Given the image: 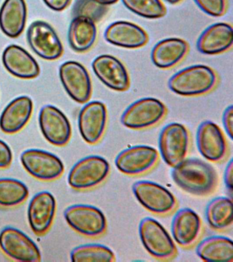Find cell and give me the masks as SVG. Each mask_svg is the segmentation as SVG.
I'll return each instance as SVG.
<instances>
[{
    "label": "cell",
    "instance_id": "obj_30",
    "mask_svg": "<svg viewBox=\"0 0 233 262\" xmlns=\"http://www.w3.org/2000/svg\"><path fill=\"white\" fill-rule=\"evenodd\" d=\"M74 262H110L116 260L113 251L101 244H87L75 247L71 253Z\"/></svg>",
    "mask_w": 233,
    "mask_h": 262
},
{
    "label": "cell",
    "instance_id": "obj_3",
    "mask_svg": "<svg viewBox=\"0 0 233 262\" xmlns=\"http://www.w3.org/2000/svg\"><path fill=\"white\" fill-rule=\"evenodd\" d=\"M110 171L107 160L101 156L91 155L79 160L71 168L68 183L77 190L91 189L105 181Z\"/></svg>",
    "mask_w": 233,
    "mask_h": 262
},
{
    "label": "cell",
    "instance_id": "obj_29",
    "mask_svg": "<svg viewBox=\"0 0 233 262\" xmlns=\"http://www.w3.org/2000/svg\"><path fill=\"white\" fill-rule=\"evenodd\" d=\"M29 195L27 186L13 178H0V206H17Z\"/></svg>",
    "mask_w": 233,
    "mask_h": 262
},
{
    "label": "cell",
    "instance_id": "obj_5",
    "mask_svg": "<svg viewBox=\"0 0 233 262\" xmlns=\"http://www.w3.org/2000/svg\"><path fill=\"white\" fill-rule=\"evenodd\" d=\"M64 216L69 226L77 233L90 237L103 235L107 229V220L97 207L75 204L65 210Z\"/></svg>",
    "mask_w": 233,
    "mask_h": 262
},
{
    "label": "cell",
    "instance_id": "obj_6",
    "mask_svg": "<svg viewBox=\"0 0 233 262\" xmlns=\"http://www.w3.org/2000/svg\"><path fill=\"white\" fill-rule=\"evenodd\" d=\"M139 235L145 249L157 259H170L177 253L173 238L164 227L154 219L145 217L141 220Z\"/></svg>",
    "mask_w": 233,
    "mask_h": 262
},
{
    "label": "cell",
    "instance_id": "obj_19",
    "mask_svg": "<svg viewBox=\"0 0 233 262\" xmlns=\"http://www.w3.org/2000/svg\"><path fill=\"white\" fill-rule=\"evenodd\" d=\"M104 37L110 44L130 49L141 48L149 40L148 34L141 27L126 20L112 23L106 28Z\"/></svg>",
    "mask_w": 233,
    "mask_h": 262
},
{
    "label": "cell",
    "instance_id": "obj_18",
    "mask_svg": "<svg viewBox=\"0 0 233 262\" xmlns=\"http://www.w3.org/2000/svg\"><path fill=\"white\" fill-rule=\"evenodd\" d=\"M56 210V201L48 191L38 192L30 201L28 219L32 231L38 235L46 234L52 226Z\"/></svg>",
    "mask_w": 233,
    "mask_h": 262
},
{
    "label": "cell",
    "instance_id": "obj_8",
    "mask_svg": "<svg viewBox=\"0 0 233 262\" xmlns=\"http://www.w3.org/2000/svg\"><path fill=\"white\" fill-rule=\"evenodd\" d=\"M134 196L146 210L157 214H167L177 206L175 196L156 182L140 180L132 186Z\"/></svg>",
    "mask_w": 233,
    "mask_h": 262
},
{
    "label": "cell",
    "instance_id": "obj_28",
    "mask_svg": "<svg viewBox=\"0 0 233 262\" xmlns=\"http://www.w3.org/2000/svg\"><path fill=\"white\" fill-rule=\"evenodd\" d=\"M206 220L211 228L224 230L232 224V201L226 196L213 199L205 210Z\"/></svg>",
    "mask_w": 233,
    "mask_h": 262
},
{
    "label": "cell",
    "instance_id": "obj_33",
    "mask_svg": "<svg viewBox=\"0 0 233 262\" xmlns=\"http://www.w3.org/2000/svg\"><path fill=\"white\" fill-rule=\"evenodd\" d=\"M200 8L208 15L219 17L224 15L226 11V0H194Z\"/></svg>",
    "mask_w": 233,
    "mask_h": 262
},
{
    "label": "cell",
    "instance_id": "obj_23",
    "mask_svg": "<svg viewBox=\"0 0 233 262\" xmlns=\"http://www.w3.org/2000/svg\"><path fill=\"white\" fill-rule=\"evenodd\" d=\"M33 112V102L27 96H19L4 110L0 116V128L7 134L19 132L29 122Z\"/></svg>",
    "mask_w": 233,
    "mask_h": 262
},
{
    "label": "cell",
    "instance_id": "obj_2",
    "mask_svg": "<svg viewBox=\"0 0 233 262\" xmlns=\"http://www.w3.org/2000/svg\"><path fill=\"white\" fill-rule=\"evenodd\" d=\"M218 83L216 72L208 66L198 64L185 68L170 78L169 89L182 96L204 95Z\"/></svg>",
    "mask_w": 233,
    "mask_h": 262
},
{
    "label": "cell",
    "instance_id": "obj_25",
    "mask_svg": "<svg viewBox=\"0 0 233 262\" xmlns=\"http://www.w3.org/2000/svg\"><path fill=\"white\" fill-rule=\"evenodd\" d=\"M25 0H5L0 8V29L11 38L24 32L27 20Z\"/></svg>",
    "mask_w": 233,
    "mask_h": 262
},
{
    "label": "cell",
    "instance_id": "obj_39",
    "mask_svg": "<svg viewBox=\"0 0 233 262\" xmlns=\"http://www.w3.org/2000/svg\"><path fill=\"white\" fill-rule=\"evenodd\" d=\"M165 1L168 2L171 4H177L181 2L182 0H165Z\"/></svg>",
    "mask_w": 233,
    "mask_h": 262
},
{
    "label": "cell",
    "instance_id": "obj_12",
    "mask_svg": "<svg viewBox=\"0 0 233 262\" xmlns=\"http://www.w3.org/2000/svg\"><path fill=\"white\" fill-rule=\"evenodd\" d=\"M158 151L149 145H135L124 149L116 157L115 165L122 173L138 176L146 173L156 165Z\"/></svg>",
    "mask_w": 233,
    "mask_h": 262
},
{
    "label": "cell",
    "instance_id": "obj_24",
    "mask_svg": "<svg viewBox=\"0 0 233 262\" xmlns=\"http://www.w3.org/2000/svg\"><path fill=\"white\" fill-rule=\"evenodd\" d=\"M188 51L189 45L183 39H163L153 47L151 51V60L159 69H171L185 58Z\"/></svg>",
    "mask_w": 233,
    "mask_h": 262
},
{
    "label": "cell",
    "instance_id": "obj_22",
    "mask_svg": "<svg viewBox=\"0 0 233 262\" xmlns=\"http://www.w3.org/2000/svg\"><path fill=\"white\" fill-rule=\"evenodd\" d=\"M3 62L9 73L20 79H34L40 74L39 65L36 59L18 45H9L5 49Z\"/></svg>",
    "mask_w": 233,
    "mask_h": 262
},
{
    "label": "cell",
    "instance_id": "obj_26",
    "mask_svg": "<svg viewBox=\"0 0 233 262\" xmlns=\"http://www.w3.org/2000/svg\"><path fill=\"white\" fill-rule=\"evenodd\" d=\"M97 37L96 23L85 16H75L68 32L71 48L77 53H86L95 45Z\"/></svg>",
    "mask_w": 233,
    "mask_h": 262
},
{
    "label": "cell",
    "instance_id": "obj_16",
    "mask_svg": "<svg viewBox=\"0 0 233 262\" xmlns=\"http://www.w3.org/2000/svg\"><path fill=\"white\" fill-rule=\"evenodd\" d=\"M92 68L98 79L110 89L124 92L130 88L128 70L116 57L107 54L99 55L94 59Z\"/></svg>",
    "mask_w": 233,
    "mask_h": 262
},
{
    "label": "cell",
    "instance_id": "obj_21",
    "mask_svg": "<svg viewBox=\"0 0 233 262\" xmlns=\"http://www.w3.org/2000/svg\"><path fill=\"white\" fill-rule=\"evenodd\" d=\"M232 44V27L226 23H217L202 32L196 45L202 54L214 55L226 52Z\"/></svg>",
    "mask_w": 233,
    "mask_h": 262
},
{
    "label": "cell",
    "instance_id": "obj_17",
    "mask_svg": "<svg viewBox=\"0 0 233 262\" xmlns=\"http://www.w3.org/2000/svg\"><path fill=\"white\" fill-rule=\"evenodd\" d=\"M196 145L200 155L210 162H220L226 156L227 143L220 127L211 121L199 125L196 133Z\"/></svg>",
    "mask_w": 233,
    "mask_h": 262
},
{
    "label": "cell",
    "instance_id": "obj_7",
    "mask_svg": "<svg viewBox=\"0 0 233 262\" xmlns=\"http://www.w3.org/2000/svg\"><path fill=\"white\" fill-rule=\"evenodd\" d=\"M189 147V134L184 125L177 122L167 124L159 137V149L167 165L173 167L185 159Z\"/></svg>",
    "mask_w": 233,
    "mask_h": 262
},
{
    "label": "cell",
    "instance_id": "obj_36",
    "mask_svg": "<svg viewBox=\"0 0 233 262\" xmlns=\"http://www.w3.org/2000/svg\"><path fill=\"white\" fill-rule=\"evenodd\" d=\"M49 8L55 11H62L70 4L71 0H44Z\"/></svg>",
    "mask_w": 233,
    "mask_h": 262
},
{
    "label": "cell",
    "instance_id": "obj_35",
    "mask_svg": "<svg viewBox=\"0 0 233 262\" xmlns=\"http://www.w3.org/2000/svg\"><path fill=\"white\" fill-rule=\"evenodd\" d=\"M222 122L229 138L232 139L233 106L232 104L228 106L223 113Z\"/></svg>",
    "mask_w": 233,
    "mask_h": 262
},
{
    "label": "cell",
    "instance_id": "obj_34",
    "mask_svg": "<svg viewBox=\"0 0 233 262\" xmlns=\"http://www.w3.org/2000/svg\"><path fill=\"white\" fill-rule=\"evenodd\" d=\"M13 152L9 145L0 139V169H6L11 165Z\"/></svg>",
    "mask_w": 233,
    "mask_h": 262
},
{
    "label": "cell",
    "instance_id": "obj_1",
    "mask_svg": "<svg viewBox=\"0 0 233 262\" xmlns=\"http://www.w3.org/2000/svg\"><path fill=\"white\" fill-rule=\"evenodd\" d=\"M173 181L188 193L206 196L216 189L218 173L213 166L196 158L185 159L173 167Z\"/></svg>",
    "mask_w": 233,
    "mask_h": 262
},
{
    "label": "cell",
    "instance_id": "obj_9",
    "mask_svg": "<svg viewBox=\"0 0 233 262\" xmlns=\"http://www.w3.org/2000/svg\"><path fill=\"white\" fill-rule=\"evenodd\" d=\"M0 249L8 257L22 262H36L41 259L39 248L23 231L8 227L0 233Z\"/></svg>",
    "mask_w": 233,
    "mask_h": 262
},
{
    "label": "cell",
    "instance_id": "obj_20",
    "mask_svg": "<svg viewBox=\"0 0 233 262\" xmlns=\"http://www.w3.org/2000/svg\"><path fill=\"white\" fill-rule=\"evenodd\" d=\"M202 223L195 211L189 208L178 210L172 221L171 231L176 243L189 247L197 241L201 232Z\"/></svg>",
    "mask_w": 233,
    "mask_h": 262
},
{
    "label": "cell",
    "instance_id": "obj_4",
    "mask_svg": "<svg viewBox=\"0 0 233 262\" xmlns=\"http://www.w3.org/2000/svg\"><path fill=\"white\" fill-rule=\"evenodd\" d=\"M167 108L155 98H143L133 102L122 114V124L132 130H143L158 124L164 118Z\"/></svg>",
    "mask_w": 233,
    "mask_h": 262
},
{
    "label": "cell",
    "instance_id": "obj_15",
    "mask_svg": "<svg viewBox=\"0 0 233 262\" xmlns=\"http://www.w3.org/2000/svg\"><path fill=\"white\" fill-rule=\"evenodd\" d=\"M107 120V108L103 102L86 104L78 117L79 130L83 140L91 145L99 142L105 133Z\"/></svg>",
    "mask_w": 233,
    "mask_h": 262
},
{
    "label": "cell",
    "instance_id": "obj_13",
    "mask_svg": "<svg viewBox=\"0 0 233 262\" xmlns=\"http://www.w3.org/2000/svg\"><path fill=\"white\" fill-rule=\"evenodd\" d=\"M60 78L67 93L75 102L84 104L92 94V82L89 72L75 61L65 62L60 67Z\"/></svg>",
    "mask_w": 233,
    "mask_h": 262
},
{
    "label": "cell",
    "instance_id": "obj_10",
    "mask_svg": "<svg viewBox=\"0 0 233 262\" xmlns=\"http://www.w3.org/2000/svg\"><path fill=\"white\" fill-rule=\"evenodd\" d=\"M24 169L36 179L50 181L60 178L65 170L64 164L60 158L38 149H29L21 155Z\"/></svg>",
    "mask_w": 233,
    "mask_h": 262
},
{
    "label": "cell",
    "instance_id": "obj_11",
    "mask_svg": "<svg viewBox=\"0 0 233 262\" xmlns=\"http://www.w3.org/2000/svg\"><path fill=\"white\" fill-rule=\"evenodd\" d=\"M27 38L32 50L41 58L56 60L62 56V42L48 23L43 20L32 23L28 28Z\"/></svg>",
    "mask_w": 233,
    "mask_h": 262
},
{
    "label": "cell",
    "instance_id": "obj_31",
    "mask_svg": "<svg viewBox=\"0 0 233 262\" xmlns=\"http://www.w3.org/2000/svg\"><path fill=\"white\" fill-rule=\"evenodd\" d=\"M124 6L137 15L149 19L163 17L167 10L161 0H122Z\"/></svg>",
    "mask_w": 233,
    "mask_h": 262
},
{
    "label": "cell",
    "instance_id": "obj_37",
    "mask_svg": "<svg viewBox=\"0 0 233 262\" xmlns=\"http://www.w3.org/2000/svg\"><path fill=\"white\" fill-rule=\"evenodd\" d=\"M232 160L231 159L226 166L224 176L225 185L230 192L232 190Z\"/></svg>",
    "mask_w": 233,
    "mask_h": 262
},
{
    "label": "cell",
    "instance_id": "obj_32",
    "mask_svg": "<svg viewBox=\"0 0 233 262\" xmlns=\"http://www.w3.org/2000/svg\"><path fill=\"white\" fill-rule=\"evenodd\" d=\"M107 12L108 6L93 0H76L73 8V16H85L95 23L100 21Z\"/></svg>",
    "mask_w": 233,
    "mask_h": 262
},
{
    "label": "cell",
    "instance_id": "obj_27",
    "mask_svg": "<svg viewBox=\"0 0 233 262\" xmlns=\"http://www.w3.org/2000/svg\"><path fill=\"white\" fill-rule=\"evenodd\" d=\"M196 253L204 261L232 262V239L222 235L208 236L198 244L196 247Z\"/></svg>",
    "mask_w": 233,
    "mask_h": 262
},
{
    "label": "cell",
    "instance_id": "obj_38",
    "mask_svg": "<svg viewBox=\"0 0 233 262\" xmlns=\"http://www.w3.org/2000/svg\"><path fill=\"white\" fill-rule=\"evenodd\" d=\"M93 1L101 4V5L108 6L116 4V2H118V0H93Z\"/></svg>",
    "mask_w": 233,
    "mask_h": 262
},
{
    "label": "cell",
    "instance_id": "obj_14",
    "mask_svg": "<svg viewBox=\"0 0 233 262\" xmlns=\"http://www.w3.org/2000/svg\"><path fill=\"white\" fill-rule=\"evenodd\" d=\"M38 122L45 138L56 146H64L70 140L72 129L69 119L56 106L45 105L40 111Z\"/></svg>",
    "mask_w": 233,
    "mask_h": 262
}]
</instances>
